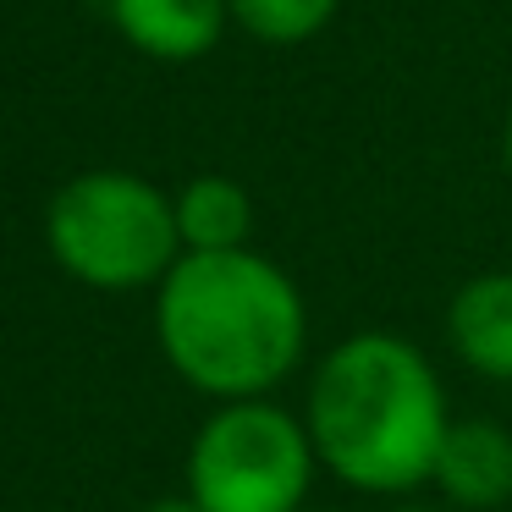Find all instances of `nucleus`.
I'll list each match as a JSON object with an SVG mask.
<instances>
[{
    "label": "nucleus",
    "mask_w": 512,
    "mask_h": 512,
    "mask_svg": "<svg viewBox=\"0 0 512 512\" xmlns=\"http://www.w3.org/2000/svg\"><path fill=\"white\" fill-rule=\"evenodd\" d=\"M446 342L479 380L512 386V270L468 276L446 303Z\"/></svg>",
    "instance_id": "nucleus-6"
},
{
    "label": "nucleus",
    "mask_w": 512,
    "mask_h": 512,
    "mask_svg": "<svg viewBox=\"0 0 512 512\" xmlns=\"http://www.w3.org/2000/svg\"><path fill=\"white\" fill-rule=\"evenodd\" d=\"M50 248L89 287H149L182 259L177 204L133 171H89L50 204Z\"/></svg>",
    "instance_id": "nucleus-3"
},
{
    "label": "nucleus",
    "mask_w": 512,
    "mask_h": 512,
    "mask_svg": "<svg viewBox=\"0 0 512 512\" xmlns=\"http://www.w3.org/2000/svg\"><path fill=\"white\" fill-rule=\"evenodd\" d=\"M314 474L320 452L303 413L270 397L221 402L188 452V496L204 512H303Z\"/></svg>",
    "instance_id": "nucleus-4"
},
{
    "label": "nucleus",
    "mask_w": 512,
    "mask_h": 512,
    "mask_svg": "<svg viewBox=\"0 0 512 512\" xmlns=\"http://www.w3.org/2000/svg\"><path fill=\"white\" fill-rule=\"evenodd\" d=\"M501 155H507V171H512V116H507V133H501Z\"/></svg>",
    "instance_id": "nucleus-12"
},
{
    "label": "nucleus",
    "mask_w": 512,
    "mask_h": 512,
    "mask_svg": "<svg viewBox=\"0 0 512 512\" xmlns=\"http://www.w3.org/2000/svg\"><path fill=\"white\" fill-rule=\"evenodd\" d=\"M386 512H446V507H441V501H419V496H397Z\"/></svg>",
    "instance_id": "nucleus-11"
},
{
    "label": "nucleus",
    "mask_w": 512,
    "mask_h": 512,
    "mask_svg": "<svg viewBox=\"0 0 512 512\" xmlns=\"http://www.w3.org/2000/svg\"><path fill=\"white\" fill-rule=\"evenodd\" d=\"M144 512H204V507L193 496H166V501H149Z\"/></svg>",
    "instance_id": "nucleus-10"
},
{
    "label": "nucleus",
    "mask_w": 512,
    "mask_h": 512,
    "mask_svg": "<svg viewBox=\"0 0 512 512\" xmlns=\"http://www.w3.org/2000/svg\"><path fill=\"white\" fill-rule=\"evenodd\" d=\"M171 204H177L182 254H232V248H248L254 204H248V193L232 177H193Z\"/></svg>",
    "instance_id": "nucleus-8"
},
{
    "label": "nucleus",
    "mask_w": 512,
    "mask_h": 512,
    "mask_svg": "<svg viewBox=\"0 0 512 512\" xmlns=\"http://www.w3.org/2000/svg\"><path fill=\"white\" fill-rule=\"evenodd\" d=\"M116 28L127 34V45H138L155 61H199L221 45L226 0H111Z\"/></svg>",
    "instance_id": "nucleus-7"
},
{
    "label": "nucleus",
    "mask_w": 512,
    "mask_h": 512,
    "mask_svg": "<svg viewBox=\"0 0 512 512\" xmlns=\"http://www.w3.org/2000/svg\"><path fill=\"white\" fill-rule=\"evenodd\" d=\"M155 325L171 369L215 402L270 397L309 353L298 281L254 248L182 254L160 281Z\"/></svg>",
    "instance_id": "nucleus-2"
},
{
    "label": "nucleus",
    "mask_w": 512,
    "mask_h": 512,
    "mask_svg": "<svg viewBox=\"0 0 512 512\" xmlns=\"http://www.w3.org/2000/svg\"><path fill=\"white\" fill-rule=\"evenodd\" d=\"M303 512H320V507H303Z\"/></svg>",
    "instance_id": "nucleus-13"
},
{
    "label": "nucleus",
    "mask_w": 512,
    "mask_h": 512,
    "mask_svg": "<svg viewBox=\"0 0 512 512\" xmlns=\"http://www.w3.org/2000/svg\"><path fill=\"white\" fill-rule=\"evenodd\" d=\"M430 490L452 512H501L512 501V430L496 419H452Z\"/></svg>",
    "instance_id": "nucleus-5"
},
{
    "label": "nucleus",
    "mask_w": 512,
    "mask_h": 512,
    "mask_svg": "<svg viewBox=\"0 0 512 512\" xmlns=\"http://www.w3.org/2000/svg\"><path fill=\"white\" fill-rule=\"evenodd\" d=\"M226 6L265 45H303L331 23L342 0H226Z\"/></svg>",
    "instance_id": "nucleus-9"
},
{
    "label": "nucleus",
    "mask_w": 512,
    "mask_h": 512,
    "mask_svg": "<svg viewBox=\"0 0 512 512\" xmlns=\"http://www.w3.org/2000/svg\"><path fill=\"white\" fill-rule=\"evenodd\" d=\"M303 424L320 468L358 496L397 501L430 485L452 430L441 369L397 331H353L314 364Z\"/></svg>",
    "instance_id": "nucleus-1"
}]
</instances>
